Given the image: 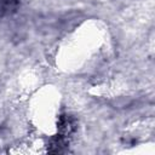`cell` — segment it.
<instances>
[{
    "instance_id": "obj_1",
    "label": "cell",
    "mask_w": 155,
    "mask_h": 155,
    "mask_svg": "<svg viewBox=\"0 0 155 155\" xmlns=\"http://www.w3.org/2000/svg\"><path fill=\"white\" fill-rule=\"evenodd\" d=\"M17 0H0V19L15 10Z\"/></svg>"
}]
</instances>
